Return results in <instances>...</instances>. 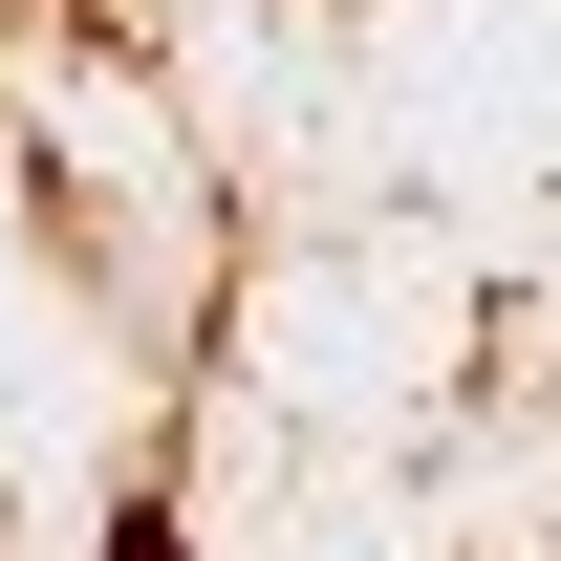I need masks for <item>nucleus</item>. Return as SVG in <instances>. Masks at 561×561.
Returning <instances> with one entry per match:
<instances>
[{
	"mask_svg": "<svg viewBox=\"0 0 561 561\" xmlns=\"http://www.w3.org/2000/svg\"><path fill=\"white\" fill-rule=\"evenodd\" d=\"M108 561H195V540H173V518H108Z\"/></svg>",
	"mask_w": 561,
	"mask_h": 561,
	"instance_id": "1",
	"label": "nucleus"
}]
</instances>
